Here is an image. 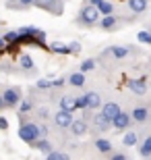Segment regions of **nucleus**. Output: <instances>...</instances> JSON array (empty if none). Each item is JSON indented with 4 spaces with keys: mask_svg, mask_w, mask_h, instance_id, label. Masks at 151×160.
Wrapping results in <instances>:
<instances>
[{
    "mask_svg": "<svg viewBox=\"0 0 151 160\" xmlns=\"http://www.w3.org/2000/svg\"><path fill=\"white\" fill-rule=\"evenodd\" d=\"M19 137H21L27 146L33 143L37 137H41L40 135V125H37V121H31L25 112H19Z\"/></svg>",
    "mask_w": 151,
    "mask_h": 160,
    "instance_id": "1",
    "label": "nucleus"
},
{
    "mask_svg": "<svg viewBox=\"0 0 151 160\" xmlns=\"http://www.w3.org/2000/svg\"><path fill=\"white\" fill-rule=\"evenodd\" d=\"M99 17H101V12L97 11V6L87 4V2H85V4L79 8V15H77L75 23L79 25V27H83V29H91V27L97 25Z\"/></svg>",
    "mask_w": 151,
    "mask_h": 160,
    "instance_id": "2",
    "label": "nucleus"
},
{
    "mask_svg": "<svg viewBox=\"0 0 151 160\" xmlns=\"http://www.w3.org/2000/svg\"><path fill=\"white\" fill-rule=\"evenodd\" d=\"M0 94H2V100H4L6 108H17L21 98H23V92H21L19 85H6V88H2Z\"/></svg>",
    "mask_w": 151,
    "mask_h": 160,
    "instance_id": "3",
    "label": "nucleus"
},
{
    "mask_svg": "<svg viewBox=\"0 0 151 160\" xmlns=\"http://www.w3.org/2000/svg\"><path fill=\"white\" fill-rule=\"evenodd\" d=\"M35 6L54 17H60L64 12V0H35Z\"/></svg>",
    "mask_w": 151,
    "mask_h": 160,
    "instance_id": "4",
    "label": "nucleus"
},
{
    "mask_svg": "<svg viewBox=\"0 0 151 160\" xmlns=\"http://www.w3.org/2000/svg\"><path fill=\"white\" fill-rule=\"evenodd\" d=\"M122 25V19L120 15H116V12H112V15H101L97 21V27L99 29H104V31H114L118 29Z\"/></svg>",
    "mask_w": 151,
    "mask_h": 160,
    "instance_id": "5",
    "label": "nucleus"
},
{
    "mask_svg": "<svg viewBox=\"0 0 151 160\" xmlns=\"http://www.w3.org/2000/svg\"><path fill=\"white\" fill-rule=\"evenodd\" d=\"M52 123L58 127V129H68V125L73 123V112L70 110H62V108H58L56 110V114H52Z\"/></svg>",
    "mask_w": 151,
    "mask_h": 160,
    "instance_id": "6",
    "label": "nucleus"
},
{
    "mask_svg": "<svg viewBox=\"0 0 151 160\" xmlns=\"http://www.w3.org/2000/svg\"><path fill=\"white\" fill-rule=\"evenodd\" d=\"M68 131H70V135L83 137L89 133V123L85 119H73V123L68 125Z\"/></svg>",
    "mask_w": 151,
    "mask_h": 160,
    "instance_id": "7",
    "label": "nucleus"
},
{
    "mask_svg": "<svg viewBox=\"0 0 151 160\" xmlns=\"http://www.w3.org/2000/svg\"><path fill=\"white\" fill-rule=\"evenodd\" d=\"M91 123H93V127L99 131V133H108V131L112 129V121L106 117L104 112H97V114H93L91 117Z\"/></svg>",
    "mask_w": 151,
    "mask_h": 160,
    "instance_id": "8",
    "label": "nucleus"
},
{
    "mask_svg": "<svg viewBox=\"0 0 151 160\" xmlns=\"http://www.w3.org/2000/svg\"><path fill=\"white\" fill-rule=\"evenodd\" d=\"M130 123H133V117H130L128 112H122V110L112 119V127L118 129V131H126L128 127H130Z\"/></svg>",
    "mask_w": 151,
    "mask_h": 160,
    "instance_id": "9",
    "label": "nucleus"
},
{
    "mask_svg": "<svg viewBox=\"0 0 151 160\" xmlns=\"http://www.w3.org/2000/svg\"><path fill=\"white\" fill-rule=\"evenodd\" d=\"M128 54H130V48L128 46H110L108 50H104L101 58L104 56H112V58H116V60H122V58H126Z\"/></svg>",
    "mask_w": 151,
    "mask_h": 160,
    "instance_id": "10",
    "label": "nucleus"
},
{
    "mask_svg": "<svg viewBox=\"0 0 151 160\" xmlns=\"http://www.w3.org/2000/svg\"><path fill=\"white\" fill-rule=\"evenodd\" d=\"M130 117H133V123L145 125L147 121H149V117H151V110L147 106H134L133 112H130Z\"/></svg>",
    "mask_w": 151,
    "mask_h": 160,
    "instance_id": "11",
    "label": "nucleus"
},
{
    "mask_svg": "<svg viewBox=\"0 0 151 160\" xmlns=\"http://www.w3.org/2000/svg\"><path fill=\"white\" fill-rule=\"evenodd\" d=\"M4 6L8 11H29L35 6V0H4Z\"/></svg>",
    "mask_w": 151,
    "mask_h": 160,
    "instance_id": "12",
    "label": "nucleus"
},
{
    "mask_svg": "<svg viewBox=\"0 0 151 160\" xmlns=\"http://www.w3.org/2000/svg\"><path fill=\"white\" fill-rule=\"evenodd\" d=\"M19 69L25 73V75H33L35 73V62L29 54H21L19 56Z\"/></svg>",
    "mask_w": 151,
    "mask_h": 160,
    "instance_id": "13",
    "label": "nucleus"
},
{
    "mask_svg": "<svg viewBox=\"0 0 151 160\" xmlns=\"http://www.w3.org/2000/svg\"><path fill=\"white\" fill-rule=\"evenodd\" d=\"M128 89H130L133 94H137V96H145L147 89H149V85H147L145 79H130V81H128Z\"/></svg>",
    "mask_w": 151,
    "mask_h": 160,
    "instance_id": "14",
    "label": "nucleus"
},
{
    "mask_svg": "<svg viewBox=\"0 0 151 160\" xmlns=\"http://www.w3.org/2000/svg\"><path fill=\"white\" fill-rule=\"evenodd\" d=\"M29 148L37 150V152H41V154H48V152H50L54 146H52V142H50L48 137H37L33 143H29Z\"/></svg>",
    "mask_w": 151,
    "mask_h": 160,
    "instance_id": "15",
    "label": "nucleus"
},
{
    "mask_svg": "<svg viewBox=\"0 0 151 160\" xmlns=\"http://www.w3.org/2000/svg\"><path fill=\"white\" fill-rule=\"evenodd\" d=\"M85 100H87V108H91V110H97L104 104V100L97 92H85Z\"/></svg>",
    "mask_w": 151,
    "mask_h": 160,
    "instance_id": "16",
    "label": "nucleus"
},
{
    "mask_svg": "<svg viewBox=\"0 0 151 160\" xmlns=\"http://www.w3.org/2000/svg\"><path fill=\"white\" fill-rule=\"evenodd\" d=\"M93 148L97 150L99 154H106V156H108L112 150H114V146H112L110 139H106V137H97V139L93 142Z\"/></svg>",
    "mask_w": 151,
    "mask_h": 160,
    "instance_id": "17",
    "label": "nucleus"
},
{
    "mask_svg": "<svg viewBox=\"0 0 151 160\" xmlns=\"http://www.w3.org/2000/svg\"><path fill=\"white\" fill-rule=\"evenodd\" d=\"M58 106L62 110H70V112H75L77 110V104H75V96L73 94H62L58 100Z\"/></svg>",
    "mask_w": 151,
    "mask_h": 160,
    "instance_id": "18",
    "label": "nucleus"
},
{
    "mask_svg": "<svg viewBox=\"0 0 151 160\" xmlns=\"http://www.w3.org/2000/svg\"><path fill=\"white\" fill-rule=\"evenodd\" d=\"M126 4L134 15H143L149 8V0H126Z\"/></svg>",
    "mask_w": 151,
    "mask_h": 160,
    "instance_id": "19",
    "label": "nucleus"
},
{
    "mask_svg": "<svg viewBox=\"0 0 151 160\" xmlns=\"http://www.w3.org/2000/svg\"><path fill=\"white\" fill-rule=\"evenodd\" d=\"M66 83H68L70 88H83L85 85V73H81V71L70 73L68 77H66Z\"/></svg>",
    "mask_w": 151,
    "mask_h": 160,
    "instance_id": "20",
    "label": "nucleus"
},
{
    "mask_svg": "<svg viewBox=\"0 0 151 160\" xmlns=\"http://www.w3.org/2000/svg\"><path fill=\"white\" fill-rule=\"evenodd\" d=\"M101 112H104L106 117L112 121L118 112H120V106H118L116 102H106V104H101Z\"/></svg>",
    "mask_w": 151,
    "mask_h": 160,
    "instance_id": "21",
    "label": "nucleus"
},
{
    "mask_svg": "<svg viewBox=\"0 0 151 160\" xmlns=\"http://www.w3.org/2000/svg\"><path fill=\"white\" fill-rule=\"evenodd\" d=\"M122 143L126 146V148H133L139 143V131H126L124 137H122Z\"/></svg>",
    "mask_w": 151,
    "mask_h": 160,
    "instance_id": "22",
    "label": "nucleus"
},
{
    "mask_svg": "<svg viewBox=\"0 0 151 160\" xmlns=\"http://www.w3.org/2000/svg\"><path fill=\"white\" fill-rule=\"evenodd\" d=\"M139 154L143 156V158H149V156H151V133L145 137V139H143V142H141V146H139Z\"/></svg>",
    "mask_w": 151,
    "mask_h": 160,
    "instance_id": "23",
    "label": "nucleus"
},
{
    "mask_svg": "<svg viewBox=\"0 0 151 160\" xmlns=\"http://www.w3.org/2000/svg\"><path fill=\"white\" fill-rule=\"evenodd\" d=\"M33 100L31 98H21V102H19V106H17V110L19 112H25V114H29L31 110H33Z\"/></svg>",
    "mask_w": 151,
    "mask_h": 160,
    "instance_id": "24",
    "label": "nucleus"
},
{
    "mask_svg": "<svg viewBox=\"0 0 151 160\" xmlns=\"http://www.w3.org/2000/svg\"><path fill=\"white\" fill-rule=\"evenodd\" d=\"M46 158H48V160H68L70 156L66 154V152H62V150H54V148H52V150L46 154Z\"/></svg>",
    "mask_w": 151,
    "mask_h": 160,
    "instance_id": "25",
    "label": "nucleus"
},
{
    "mask_svg": "<svg viewBox=\"0 0 151 160\" xmlns=\"http://www.w3.org/2000/svg\"><path fill=\"white\" fill-rule=\"evenodd\" d=\"M50 50L56 52V54H70L68 44H62V42H52V44H50Z\"/></svg>",
    "mask_w": 151,
    "mask_h": 160,
    "instance_id": "26",
    "label": "nucleus"
},
{
    "mask_svg": "<svg viewBox=\"0 0 151 160\" xmlns=\"http://www.w3.org/2000/svg\"><path fill=\"white\" fill-rule=\"evenodd\" d=\"M2 38H4L6 44H19V31L17 29H8L2 33Z\"/></svg>",
    "mask_w": 151,
    "mask_h": 160,
    "instance_id": "27",
    "label": "nucleus"
},
{
    "mask_svg": "<svg viewBox=\"0 0 151 160\" xmlns=\"http://www.w3.org/2000/svg\"><path fill=\"white\" fill-rule=\"evenodd\" d=\"M97 11L101 12V15H112V12H114V4H112L110 0H101L97 4Z\"/></svg>",
    "mask_w": 151,
    "mask_h": 160,
    "instance_id": "28",
    "label": "nucleus"
},
{
    "mask_svg": "<svg viewBox=\"0 0 151 160\" xmlns=\"http://www.w3.org/2000/svg\"><path fill=\"white\" fill-rule=\"evenodd\" d=\"M95 62H97L95 58H87V60H83L81 67H79V71H81V73H89V71H93V69H95Z\"/></svg>",
    "mask_w": 151,
    "mask_h": 160,
    "instance_id": "29",
    "label": "nucleus"
},
{
    "mask_svg": "<svg viewBox=\"0 0 151 160\" xmlns=\"http://www.w3.org/2000/svg\"><path fill=\"white\" fill-rule=\"evenodd\" d=\"M35 114H37V119H40V121H50V119H52V114H50V108H48V106H40Z\"/></svg>",
    "mask_w": 151,
    "mask_h": 160,
    "instance_id": "30",
    "label": "nucleus"
},
{
    "mask_svg": "<svg viewBox=\"0 0 151 160\" xmlns=\"http://www.w3.org/2000/svg\"><path fill=\"white\" fill-rule=\"evenodd\" d=\"M35 89H40V92H46V89H52V81H48V79H40V81L35 83Z\"/></svg>",
    "mask_w": 151,
    "mask_h": 160,
    "instance_id": "31",
    "label": "nucleus"
},
{
    "mask_svg": "<svg viewBox=\"0 0 151 160\" xmlns=\"http://www.w3.org/2000/svg\"><path fill=\"white\" fill-rule=\"evenodd\" d=\"M137 38H139L141 44H151V33H149V31H139Z\"/></svg>",
    "mask_w": 151,
    "mask_h": 160,
    "instance_id": "32",
    "label": "nucleus"
},
{
    "mask_svg": "<svg viewBox=\"0 0 151 160\" xmlns=\"http://www.w3.org/2000/svg\"><path fill=\"white\" fill-rule=\"evenodd\" d=\"M75 104H77V108H87V100H85V94H81V96H75Z\"/></svg>",
    "mask_w": 151,
    "mask_h": 160,
    "instance_id": "33",
    "label": "nucleus"
},
{
    "mask_svg": "<svg viewBox=\"0 0 151 160\" xmlns=\"http://www.w3.org/2000/svg\"><path fill=\"white\" fill-rule=\"evenodd\" d=\"M68 50H70V54H79L81 52V44H79V42H70Z\"/></svg>",
    "mask_w": 151,
    "mask_h": 160,
    "instance_id": "34",
    "label": "nucleus"
},
{
    "mask_svg": "<svg viewBox=\"0 0 151 160\" xmlns=\"http://www.w3.org/2000/svg\"><path fill=\"white\" fill-rule=\"evenodd\" d=\"M108 156H110L112 160H126V158H128V154H124V152H118V154H114V152H110Z\"/></svg>",
    "mask_w": 151,
    "mask_h": 160,
    "instance_id": "35",
    "label": "nucleus"
},
{
    "mask_svg": "<svg viewBox=\"0 0 151 160\" xmlns=\"http://www.w3.org/2000/svg\"><path fill=\"white\" fill-rule=\"evenodd\" d=\"M8 129V121H6V117H0V131H6Z\"/></svg>",
    "mask_w": 151,
    "mask_h": 160,
    "instance_id": "36",
    "label": "nucleus"
},
{
    "mask_svg": "<svg viewBox=\"0 0 151 160\" xmlns=\"http://www.w3.org/2000/svg\"><path fill=\"white\" fill-rule=\"evenodd\" d=\"M4 48H6V42H4V38L0 36V52H4Z\"/></svg>",
    "mask_w": 151,
    "mask_h": 160,
    "instance_id": "37",
    "label": "nucleus"
},
{
    "mask_svg": "<svg viewBox=\"0 0 151 160\" xmlns=\"http://www.w3.org/2000/svg\"><path fill=\"white\" fill-rule=\"evenodd\" d=\"M85 2H87V4H93V6H97L99 2H101V0H85Z\"/></svg>",
    "mask_w": 151,
    "mask_h": 160,
    "instance_id": "38",
    "label": "nucleus"
},
{
    "mask_svg": "<svg viewBox=\"0 0 151 160\" xmlns=\"http://www.w3.org/2000/svg\"><path fill=\"white\" fill-rule=\"evenodd\" d=\"M4 108H6V106H4V100H2V94H0V112H2Z\"/></svg>",
    "mask_w": 151,
    "mask_h": 160,
    "instance_id": "39",
    "label": "nucleus"
},
{
    "mask_svg": "<svg viewBox=\"0 0 151 160\" xmlns=\"http://www.w3.org/2000/svg\"><path fill=\"white\" fill-rule=\"evenodd\" d=\"M149 89H151V85H149Z\"/></svg>",
    "mask_w": 151,
    "mask_h": 160,
    "instance_id": "40",
    "label": "nucleus"
}]
</instances>
